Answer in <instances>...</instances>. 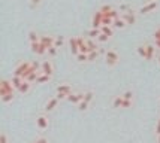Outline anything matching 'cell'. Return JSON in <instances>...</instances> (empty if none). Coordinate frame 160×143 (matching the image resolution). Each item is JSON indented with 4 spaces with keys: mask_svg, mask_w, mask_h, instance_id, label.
<instances>
[{
    "mask_svg": "<svg viewBox=\"0 0 160 143\" xmlns=\"http://www.w3.org/2000/svg\"><path fill=\"white\" fill-rule=\"evenodd\" d=\"M105 61H106V64H108L109 67H114V66H117L120 63V55L117 54L115 51L108 49V51L105 52Z\"/></svg>",
    "mask_w": 160,
    "mask_h": 143,
    "instance_id": "1",
    "label": "cell"
},
{
    "mask_svg": "<svg viewBox=\"0 0 160 143\" xmlns=\"http://www.w3.org/2000/svg\"><path fill=\"white\" fill-rule=\"evenodd\" d=\"M30 67H32V63H28V61L18 63V66H17V67H15V70H14V75L21 76V78L24 79V76L27 75V72L30 70Z\"/></svg>",
    "mask_w": 160,
    "mask_h": 143,
    "instance_id": "2",
    "label": "cell"
},
{
    "mask_svg": "<svg viewBox=\"0 0 160 143\" xmlns=\"http://www.w3.org/2000/svg\"><path fill=\"white\" fill-rule=\"evenodd\" d=\"M15 91H17V89H15V87L12 85L11 79H2V82H0V97L8 94V93H15Z\"/></svg>",
    "mask_w": 160,
    "mask_h": 143,
    "instance_id": "3",
    "label": "cell"
},
{
    "mask_svg": "<svg viewBox=\"0 0 160 143\" xmlns=\"http://www.w3.org/2000/svg\"><path fill=\"white\" fill-rule=\"evenodd\" d=\"M157 9H159V2H150V3H145L144 6H141L138 12L141 15H147V14H150V12L157 11Z\"/></svg>",
    "mask_w": 160,
    "mask_h": 143,
    "instance_id": "4",
    "label": "cell"
},
{
    "mask_svg": "<svg viewBox=\"0 0 160 143\" xmlns=\"http://www.w3.org/2000/svg\"><path fill=\"white\" fill-rule=\"evenodd\" d=\"M121 18L127 22V26H135V24H136V20H138V18H136V14L133 12L132 9H129L127 12H123V14H121Z\"/></svg>",
    "mask_w": 160,
    "mask_h": 143,
    "instance_id": "5",
    "label": "cell"
},
{
    "mask_svg": "<svg viewBox=\"0 0 160 143\" xmlns=\"http://www.w3.org/2000/svg\"><path fill=\"white\" fill-rule=\"evenodd\" d=\"M41 73H43V75H48V76L54 75V64H52V61H51V60H45V61H42Z\"/></svg>",
    "mask_w": 160,
    "mask_h": 143,
    "instance_id": "6",
    "label": "cell"
},
{
    "mask_svg": "<svg viewBox=\"0 0 160 143\" xmlns=\"http://www.w3.org/2000/svg\"><path fill=\"white\" fill-rule=\"evenodd\" d=\"M102 20H103V14L100 11H96L93 18H91V28H100L102 27Z\"/></svg>",
    "mask_w": 160,
    "mask_h": 143,
    "instance_id": "7",
    "label": "cell"
},
{
    "mask_svg": "<svg viewBox=\"0 0 160 143\" xmlns=\"http://www.w3.org/2000/svg\"><path fill=\"white\" fill-rule=\"evenodd\" d=\"M36 125L39 130H47L49 127V119L47 115H39L36 118Z\"/></svg>",
    "mask_w": 160,
    "mask_h": 143,
    "instance_id": "8",
    "label": "cell"
},
{
    "mask_svg": "<svg viewBox=\"0 0 160 143\" xmlns=\"http://www.w3.org/2000/svg\"><path fill=\"white\" fill-rule=\"evenodd\" d=\"M58 102H60V100H58L57 97H52V98H49L48 102H47V104H45V107H43L45 113H49V112H52V110L57 107Z\"/></svg>",
    "mask_w": 160,
    "mask_h": 143,
    "instance_id": "9",
    "label": "cell"
},
{
    "mask_svg": "<svg viewBox=\"0 0 160 143\" xmlns=\"http://www.w3.org/2000/svg\"><path fill=\"white\" fill-rule=\"evenodd\" d=\"M42 43V45H43V46L47 48V49H48V48H51V46H54V42H56V37H54V36H41V41H39Z\"/></svg>",
    "mask_w": 160,
    "mask_h": 143,
    "instance_id": "10",
    "label": "cell"
},
{
    "mask_svg": "<svg viewBox=\"0 0 160 143\" xmlns=\"http://www.w3.org/2000/svg\"><path fill=\"white\" fill-rule=\"evenodd\" d=\"M82 100H84V93H72L68 97V102L73 103V104H79Z\"/></svg>",
    "mask_w": 160,
    "mask_h": 143,
    "instance_id": "11",
    "label": "cell"
},
{
    "mask_svg": "<svg viewBox=\"0 0 160 143\" xmlns=\"http://www.w3.org/2000/svg\"><path fill=\"white\" fill-rule=\"evenodd\" d=\"M57 93H64V94L70 95L72 93H73V88H72V85H69V83H62V85H58L56 88Z\"/></svg>",
    "mask_w": 160,
    "mask_h": 143,
    "instance_id": "12",
    "label": "cell"
},
{
    "mask_svg": "<svg viewBox=\"0 0 160 143\" xmlns=\"http://www.w3.org/2000/svg\"><path fill=\"white\" fill-rule=\"evenodd\" d=\"M147 48V61H153L154 55H156V45H151V43H148V45H145Z\"/></svg>",
    "mask_w": 160,
    "mask_h": 143,
    "instance_id": "13",
    "label": "cell"
},
{
    "mask_svg": "<svg viewBox=\"0 0 160 143\" xmlns=\"http://www.w3.org/2000/svg\"><path fill=\"white\" fill-rule=\"evenodd\" d=\"M69 46H70V52H72L73 55L79 54V46H78L77 37H70L69 39Z\"/></svg>",
    "mask_w": 160,
    "mask_h": 143,
    "instance_id": "14",
    "label": "cell"
},
{
    "mask_svg": "<svg viewBox=\"0 0 160 143\" xmlns=\"http://www.w3.org/2000/svg\"><path fill=\"white\" fill-rule=\"evenodd\" d=\"M30 88H32V82H28V81H24L22 83H21V87L17 91L20 93V94H27L28 91H30Z\"/></svg>",
    "mask_w": 160,
    "mask_h": 143,
    "instance_id": "15",
    "label": "cell"
},
{
    "mask_svg": "<svg viewBox=\"0 0 160 143\" xmlns=\"http://www.w3.org/2000/svg\"><path fill=\"white\" fill-rule=\"evenodd\" d=\"M123 102H124V98L121 95H117L114 98V102H112V107L114 109H123Z\"/></svg>",
    "mask_w": 160,
    "mask_h": 143,
    "instance_id": "16",
    "label": "cell"
},
{
    "mask_svg": "<svg viewBox=\"0 0 160 143\" xmlns=\"http://www.w3.org/2000/svg\"><path fill=\"white\" fill-rule=\"evenodd\" d=\"M11 82H12V85L15 87V89H18L21 87V83L24 82V79L21 78V76H17V75H14L12 78H11Z\"/></svg>",
    "mask_w": 160,
    "mask_h": 143,
    "instance_id": "17",
    "label": "cell"
},
{
    "mask_svg": "<svg viewBox=\"0 0 160 143\" xmlns=\"http://www.w3.org/2000/svg\"><path fill=\"white\" fill-rule=\"evenodd\" d=\"M112 27L114 28H126L127 27V22L120 17V18H117V20H114V26H112Z\"/></svg>",
    "mask_w": 160,
    "mask_h": 143,
    "instance_id": "18",
    "label": "cell"
},
{
    "mask_svg": "<svg viewBox=\"0 0 160 143\" xmlns=\"http://www.w3.org/2000/svg\"><path fill=\"white\" fill-rule=\"evenodd\" d=\"M0 98H2V102L3 103H11V102H14L15 100V93H8V94L2 95Z\"/></svg>",
    "mask_w": 160,
    "mask_h": 143,
    "instance_id": "19",
    "label": "cell"
},
{
    "mask_svg": "<svg viewBox=\"0 0 160 143\" xmlns=\"http://www.w3.org/2000/svg\"><path fill=\"white\" fill-rule=\"evenodd\" d=\"M100 31L103 34H108L109 37L114 36V27H111V26H102V27H100Z\"/></svg>",
    "mask_w": 160,
    "mask_h": 143,
    "instance_id": "20",
    "label": "cell"
},
{
    "mask_svg": "<svg viewBox=\"0 0 160 143\" xmlns=\"http://www.w3.org/2000/svg\"><path fill=\"white\" fill-rule=\"evenodd\" d=\"M99 55H100V49L88 52V63H94V61H96V60L99 58Z\"/></svg>",
    "mask_w": 160,
    "mask_h": 143,
    "instance_id": "21",
    "label": "cell"
},
{
    "mask_svg": "<svg viewBox=\"0 0 160 143\" xmlns=\"http://www.w3.org/2000/svg\"><path fill=\"white\" fill-rule=\"evenodd\" d=\"M51 78H52V76H48V75L41 73V75L38 76V79H36V83H47V82L51 81Z\"/></svg>",
    "mask_w": 160,
    "mask_h": 143,
    "instance_id": "22",
    "label": "cell"
},
{
    "mask_svg": "<svg viewBox=\"0 0 160 143\" xmlns=\"http://www.w3.org/2000/svg\"><path fill=\"white\" fill-rule=\"evenodd\" d=\"M100 33H102V31H100V28H91L90 31L87 33V36H88L90 39H98L99 36H100Z\"/></svg>",
    "mask_w": 160,
    "mask_h": 143,
    "instance_id": "23",
    "label": "cell"
},
{
    "mask_svg": "<svg viewBox=\"0 0 160 143\" xmlns=\"http://www.w3.org/2000/svg\"><path fill=\"white\" fill-rule=\"evenodd\" d=\"M85 42H87V46H88V49H90V52L91 51H98L99 49V45L94 41H91L90 37H88V39H85Z\"/></svg>",
    "mask_w": 160,
    "mask_h": 143,
    "instance_id": "24",
    "label": "cell"
},
{
    "mask_svg": "<svg viewBox=\"0 0 160 143\" xmlns=\"http://www.w3.org/2000/svg\"><path fill=\"white\" fill-rule=\"evenodd\" d=\"M121 97L124 98V100H135V93H133L132 89H127V91H124L123 94H121Z\"/></svg>",
    "mask_w": 160,
    "mask_h": 143,
    "instance_id": "25",
    "label": "cell"
},
{
    "mask_svg": "<svg viewBox=\"0 0 160 143\" xmlns=\"http://www.w3.org/2000/svg\"><path fill=\"white\" fill-rule=\"evenodd\" d=\"M39 41H41V36L36 33V31H30V33H28V42H30V43L39 42Z\"/></svg>",
    "mask_w": 160,
    "mask_h": 143,
    "instance_id": "26",
    "label": "cell"
},
{
    "mask_svg": "<svg viewBox=\"0 0 160 143\" xmlns=\"http://www.w3.org/2000/svg\"><path fill=\"white\" fill-rule=\"evenodd\" d=\"M77 57V61L78 63H88V54H82V52H79Z\"/></svg>",
    "mask_w": 160,
    "mask_h": 143,
    "instance_id": "27",
    "label": "cell"
},
{
    "mask_svg": "<svg viewBox=\"0 0 160 143\" xmlns=\"http://www.w3.org/2000/svg\"><path fill=\"white\" fill-rule=\"evenodd\" d=\"M136 51H138V55H139V57L147 58V48H145V45H139V46L136 48Z\"/></svg>",
    "mask_w": 160,
    "mask_h": 143,
    "instance_id": "28",
    "label": "cell"
},
{
    "mask_svg": "<svg viewBox=\"0 0 160 143\" xmlns=\"http://www.w3.org/2000/svg\"><path fill=\"white\" fill-rule=\"evenodd\" d=\"M112 9H114V7H112L111 5H102L99 11H100V12H102V14H103V15H108V14H109V12H111V11H112Z\"/></svg>",
    "mask_w": 160,
    "mask_h": 143,
    "instance_id": "29",
    "label": "cell"
},
{
    "mask_svg": "<svg viewBox=\"0 0 160 143\" xmlns=\"http://www.w3.org/2000/svg\"><path fill=\"white\" fill-rule=\"evenodd\" d=\"M93 97H94V93L93 91H87V93H84V102H87L90 104V102L93 100Z\"/></svg>",
    "mask_w": 160,
    "mask_h": 143,
    "instance_id": "30",
    "label": "cell"
},
{
    "mask_svg": "<svg viewBox=\"0 0 160 143\" xmlns=\"http://www.w3.org/2000/svg\"><path fill=\"white\" fill-rule=\"evenodd\" d=\"M102 26H114V20L112 18H109V17H106V15H103V20H102Z\"/></svg>",
    "mask_w": 160,
    "mask_h": 143,
    "instance_id": "31",
    "label": "cell"
},
{
    "mask_svg": "<svg viewBox=\"0 0 160 143\" xmlns=\"http://www.w3.org/2000/svg\"><path fill=\"white\" fill-rule=\"evenodd\" d=\"M109 39H111V37H109L108 34L100 33V36H99V37H98V39H96V41H98L99 43H105V42H108V41H109Z\"/></svg>",
    "mask_w": 160,
    "mask_h": 143,
    "instance_id": "32",
    "label": "cell"
},
{
    "mask_svg": "<svg viewBox=\"0 0 160 143\" xmlns=\"http://www.w3.org/2000/svg\"><path fill=\"white\" fill-rule=\"evenodd\" d=\"M63 43H64V39H63L62 36H58V37H56V42H54V46L57 48H62Z\"/></svg>",
    "mask_w": 160,
    "mask_h": 143,
    "instance_id": "33",
    "label": "cell"
},
{
    "mask_svg": "<svg viewBox=\"0 0 160 143\" xmlns=\"http://www.w3.org/2000/svg\"><path fill=\"white\" fill-rule=\"evenodd\" d=\"M78 109L81 110V112H85V110L88 109V103H87V102H84V100H82V102H81L79 104H78Z\"/></svg>",
    "mask_w": 160,
    "mask_h": 143,
    "instance_id": "34",
    "label": "cell"
},
{
    "mask_svg": "<svg viewBox=\"0 0 160 143\" xmlns=\"http://www.w3.org/2000/svg\"><path fill=\"white\" fill-rule=\"evenodd\" d=\"M42 3V0H30V7L32 9H36V7H39Z\"/></svg>",
    "mask_w": 160,
    "mask_h": 143,
    "instance_id": "35",
    "label": "cell"
},
{
    "mask_svg": "<svg viewBox=\"0 0 160 143\" xmlns=\"http://www.w3.org/2000/svg\"><path fill=\"white\" fill-rule=\"evenodd\" d=\"M57 49H58L57 46H51V48H48V55H49V57H56Z\"/></svg>",
    "mask_w": 160,
    "mask_h": 143,
    "instance_id": "36",
    "label": "cell"
},
{
    "mask_svg": "<svg viewBox=\"0 0 160 143\" xmlns=\"http://www.w3.org/2000/svg\"><path fill=\"white\" fill-rule=\"evenodd\" d=\"M132 106H133L132 100H124V102H123V109H130Z\"/></svg>",
    "mask_w": 160,
    "mask_h": 143,
    "instance_id": "37",
    "label": "cell"
},
{
    "mask_svg": "<svg viewBox=\"0 0 160 143\" xmlns=\"http://www.w3.org/2000/svg\"><path fill=\"white\" fill-rule=\"evenodd\" d=\"M56 97L58 98V100H68V97H69V95L64 94V93H57Z\"/></svg>",
    "mask_w": 160,
    "mask_h": 143,
    "instance_id": "38",
    "label": "cell"
},
{
    "mask_svg": "<svg viewBox=\"0 0 160 143\" xmlns=\"http://www.w3.org/2000/svg\"><path fill=\"white\" fill-rule=\"evenodd\" d=\"M0 143H9L6 133H2V134H0Z\"/></svg>",
    "mask_w": 160,
    "mask_h": 143,
    "instance_id": "39",
    "label": "cell"
},
{
    "mask_svg": "<svg viewBox=\"0 0 160 143\" xmlns=\"http://www.w3.org/2000/svg\"><path fill=\"white\" fill-rule=\"evenodd\" d=\"M35 143H49V142H48L47 137H38V139L35 140Z\"/></svg>",
    "mask_w": 160,
    "mask_h": 143,
    "instance_id": "40",
    "label": "cell"
},
{
    "mask_svg": "<svg viewBox=\"0 0 160 143\" xmlns=\"http://www.w3.org/2000/svg\"><path fill=\"white\" fill-rule=\"evenodd\" d=\"M153 37H154V41H160V28H157V30L154 31Z\"/></svg>",
    "mask_w": 160,
    "mask_h": 143,
    "instance_id": "41",
    "label": "cell"
},
{
    "mask_svg": "<svg viewBox=\"0 0 160 143\" xmlns=\"http://www.w3.org/2000/svg\"><path fill=\"white\" fill-rule=\"evenodd\" d=\"M156 136H160V119H157L156 124Z\"/></svg>",
    "mask_w": 160,
    "mask_h": 143,
    "instance_id": "42",
    "label": "cell"
},
{
    "mask_svg": "<svg viewBox=\"0 0 160 143\" xmlns=\"http://www.w3.org/2000/svg\"><path fill=\"white\" fill-rule=\"evenodd\" d=\"M156 48H159L160 49V41H156Z\"/></svg>",
    "mask_w": 160,
    "mask_h": 143,
    "instance_id": "43",
    "label": "cell"
},
{
    "mask_svg": "<svg viewBox=\"0 0 160 143\" xmlns=\"http://www.w3.org/2000/svg\"><path fill=\"white\" fill-rule=\"evenodd\" d=\"M147 3H150V2H159V0H145Z\"/></svg>",
    "mask_w": 160,
    "mask_h": 143,
    "instance_id": "44",
    "label": "cell"
},
{
    "mask_svg": "<svg viewBox=\"0 0 160 143\" xmlns=\"http://www.w3.org/2000/svg\"><path fill=\"white\" fill-rule=\"evenodd\" d=\"M157 61H159V64H160V54H159V57H157Z\"/></svg>",
    "mask_w": 160,
    "mask_h": 143,
    "instance_id": "45",
    "label": "cell"
},
{
    "mask_svg": "<svg viewBox=\"0 0 160 143\" xmlns=\"http://www.w3.org/2000/svg\"><path fill=\"white\" fill-rule=\"evenodd\" d=\"M157 143H160V136H157Z\"/></svg>",
    "mask_w": 160,
    "mask_h": 143,
    "instance_id": "46",
    "label": "cell"
},
{
    "mask_svg": "<svg viewBox=\"0 0 160 143\" xmlns=\"http://www.w3.org/2000/svg\"><path fill=\"white\" fill-rule=\"evenodd\" d=\"M33 143H35V142H33Z\"/></svg>",
    "mask_w": 160,
    "mask_h": 143,
    "instance_id": "47",
    "label": "cell"
}]
</instances>
